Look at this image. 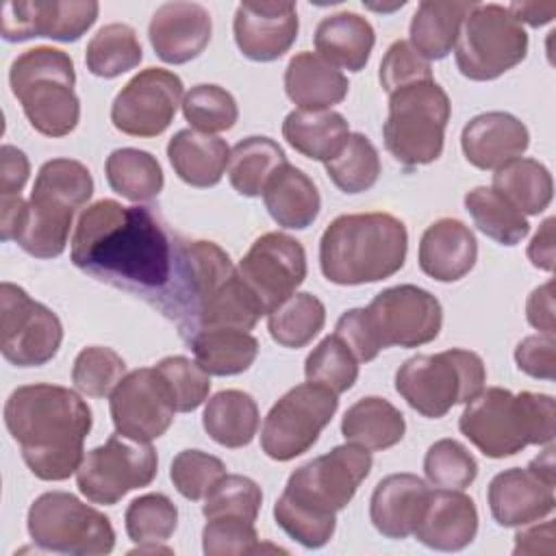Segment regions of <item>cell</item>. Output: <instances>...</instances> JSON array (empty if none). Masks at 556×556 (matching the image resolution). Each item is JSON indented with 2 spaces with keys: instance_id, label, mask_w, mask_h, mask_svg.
<instances>
[{
  "instance_id": "cell-1",
  "label": "cell",
  "mask_w": 556,
  "mask_h": 556,
  "mask_svg": "<svg viewBox=\"0 0 556 556\" xmlns=\"http://www.w3.org/2000/svg\"><path fill=\"white\" fill-rule=\"evenodd\" d=\"M178 243L146 206L98 200L87 206L72 235V263L111 285L163 302L176 269Z\"/></svg>"
},
{
  "instance_id": "cell-2",
  "label": "cell",
  "mask_w": 556,
  "mask_h": 556,
  "mask_svg": "<svg viewBox=\"0 0 556 556\" xmlns=\"http://www.w3.org/2000/svg\"><path fill=\"white\" fill-rule=\"evenodd\" d=\"M91 408L67 387L24 384L4 404V424L39 480H67L83 463Z\"/></svg>"
},
{
  "instance_id": "cell-3",
  "label": "cell",
  "mask_w": 556,
  "mask_h": 556,
  "mask_svg": "<svg viewBox=\"0 0 556 556\" xmlns=\"http://www.w3.org/2000/svg\"><path fill=\"white\" fill-rule=\"evenodd\" d=\"M369 471V450L354 443L300 465L274 504L276 523L300 545L324 547L334 534L337 513L350 504Z\"/></svg>"
},
{
  "instance_id": "cell-4",
  "label": "cell",
  "mask_w": 556,
  "mask_h": 556,
  "mask_svg": "<svg viewBox=\"0 0 556 556\" xmlns=\"http://www.w3.org/2000/svg\"><path fill=\"white\" fill-rule=\"evenodd\" d=\"M406 250V226L391 213H350L324 230L319 267L334 285H367L400 271Z\"/></svg>"
},
{
  "instance_id": "cell-5",
  "label": "cell",
  "mask_w": 556,
  "mask_h": 556,
  "mask_svg": "<svg viewBox=\"0 0 556 556\" xmlns=\"http://www.w3.org/2000/svg\"><path fill=\"white\" fill-rule=\"evenodd\" d=\"M554 421L552 395L489 387L467 402L458 428L484 456L506 458L526 445L552 443Z\"/></svg>"
},
{
  "instance_id": "cell-6",
  "label": "cell",
  "mask_w": 556,
  "mask_h": 556,
  "mask_svg": "<svg viewBox=\"0 0 556 556\" xmlns=\"http://www.w3.org/2000/svg\"><path fill=\"white\" fill-rule=\"evenodd\" d=\"M74 83L72 56L50 46L22 52L9 70L13 96L22 102L30 126L46 137H65L76 128L80 102Z\"/></svg>"
},
{
  "instance_id": "cell-7",
  "label": "cell",
  "mask_w": 556,
  "mask_h": 556,
  "mask_svg": "<svg viewBox=\"0 0 556 556\" xmlns=\"http://www.w3.org/2000/svg\"><path fill=\"white\" fill-rule=\"evenodd\" d=\"M484 382L482 358L460 348L410 356L395 371V391L410 408L430 419H439L456 404L473 400Z\"/></svg>"
},
{
  "instance_id": "cell-8",
  "label": "cell",
  "mask_w": 556,
  "mask_h": 556,
  "mask_svg": "<svg viewBox=\"0 0 556 556\" xmlns=\"http://www.w3.org/2000/svg\"><path fill=\"white\" fill-rule=\"evenodd\" d=\"M450 111V98L434 80L413 83L393 91L382 126L384 148L404 167L437 161L443 152Z\"/></svg>"
},
{
  "instance_id": "cell-9",
  "label": "cell",
  "mask_w": 556,
  "mask_h": 556,
  "mask_svg": "<svg viewBox=\"0 0 556 556\" xmlns=\"http://www.w3.org/2000/svg\"><path fill=\"white\" fill-rule=\"evenodd\" d=\"M26 528L33 543L59 554L102 556L115 545L109 517L65 491L39 495L28 508Z\"/></svg>"
},
{
  "instance_id": "cell-10",
  "label": "cell",
  "mask_w": 556,
  "mask_h": 556,
  "mask_svg": "<svg viewBox=\"0 0 556 556\" xmlns=\"http://www.w3.org/2000/svg\"><path fill=\"white\" fill-rule=\"evenodd\" d=\"M528 35L502 4L469 11L454 46L456 67L469 80H493L526 59Z\"/></svg>"
},
{
  "instance_id": "cell-11",
  "label": "cell",
  "mask_w": 556,
  "mask_h": 556,
  "mask_svg": "<svg viewBox=\"0 0 556 556\" xmlns=\"http://www.w3.org/2000/svg\"><path fill=\"white\" fill-rule=\"evenodd\" d=\"M339 408L332 391L304 382L289 389L267 413L261 447L274 460H291L308 452Z\"/></svg>"
},
{
  "instance_id": "cell-12",
  "label": "cell",
  "mask_w": 556,
  "mask_h": 556,
  "mask_svg": "<svg viewBox=\"0 0 556 556\" xmlns=\"http://www.w3.org/2000/svg\"><path fill=\"white\" fill-rule=\"evenodd\" d=\"M156 467L159 458L150 443L115 432L104 445L87 452L76 471V484L89 502L113 506L128 491L148 486Z\"/></svg>"
},
{
  "instance_id": "cell-13",
  "label": "cell",
  "mask_w": 556,
  "mask_h": 556,
  "mask_svg": "<svg viewBox=\"0 0 556 556\" xmlns=\"http://www.w3.org/2000/svg\"><path fill=\"white\" fill-rule=\"evenodd\" d=\"M235 271L230 256L217 243L204 239L178 241L174 278L159 306L178 319L185 337Z\"/></svg>"
},
{
  "instance_id": "cell-14",
  "label": "cell",
  "mask_w": 556,
  "mask_h": 556,
  "mask_svg": "<svg viewBox=\"0 0 556 556\" xmlns=\"http://www.w3.org/2000/svg\"><path fill=\"white\" fill-rule=\"evenodd\" d=\"M63 341L61 319L13 282L0 285V350L15 367L52 361Z\"/></svg>"
},
{
  "instance_id": "cell-15",
  "label": "cell",
  "mask_w": 556,
  "mask_h": 556,
  "mask_svg": "<svg viewBox=\"0 0 556 556\" xmlns=\"http://www.w3.org/2000/svg\"><path fill=\"white\" fill-rule=\"evenodd\" d=\"M237 274L269 315L304 282L306 252L298 239L285 232H265L239 261Z\"/></svg>"
},
{
  "instance_id": "cell-16",
  "label": "cell",
  "mask_w": 556,
  "mask_h": 556,
  "mask_svg": "<svg viewBox=\"0 0 556 556\" xmlns=\"http://www.w3.org/2000/svg\"><path fill=\"white\" fill-rule=\"evenodd\" d=\"M380 348H417L437 339L443 311L439 300L415 285H397L380 291L365 308Z\"/></svg>"
},
{
  "instance_id": "cell-17",
  "label": "cell",
  "mask_w": 556,
  "mask_h": 556,
  "mask_svg": "<svg viewBox=\"0 0 556 556\" xmlns=\"http://www.w3.org/2000/svg\"><path fill=\"white\" fill-rule=\"evenodd\" d=\"M180 100V76L163 67H148L135 74L115 96L111 122L124 135L156 137L172 124Z\"/></svg>"
},
{
  "instance_id": "cell-18",
  "label": "cell",
  "mask_w": 556,
  "mask_h": 556,
  "mask_svg": "<svg viewBox=\"0 0 556 556\" xmlns=\"http://www.w3.org/2000/svg\"><path fill=\"white\" fill-rule=\"evenodd\" d=\"M109 408L115 430L143 443L163 437L176 413L172 393L156 367L126 374L111 393Z\"/></svg>"
},
{
  "instance_id": "cell-19",
  "label": "cell",
  "mask_w": 556,
  "mask_h": 556,
  "mask_svg": "<svg viewBox=\"0 0 556 556\" xmlns=\"http://www.w3.org/2000/svg\"><path fill=\"white\" fill-rule=\"evenodd\" d=\"M93 0H35L7 2L0 35L7 41L48 37L54 41H78L98 20Z\"/></svg>"
},
{
  "instance_id": "cell-20",
  "label": "cell",
  "mask_w": 556,
  "mask_h": 556,
  "mask_svg": "<svg viewBox=\"0 0 556 556\" xmlns=\"http://www.w3.org/2000/svg\"><path fill=\"white\" fill-rule=\"evenodd\" d=\"M298 11L293 2H241L235 11V41L250 61H276L298 37Z\"/></svg>"
},
{
  "instance_id": "cell-21",
  "label": "cell",
  "mask_w": 556,
  "mask_h": 556,
  "mask_svg": "<svg viewBox=\"0 0 556 556\" xmlns=\"http://www.w3.org/2000/svg\"><path fill=\"white\" fill-rule=\"evenodd\" d=\"M211 13L198 2L185 0L161 4L148 26V37L156 56L172 65L200 56L211 41Z\"/></svg>"
},
{
  "instance_id": "cell-22",
  "label": "cell",
  "mask_w": 556,
  "mask_h": 556,
  "mask_svg": "<svg viewBox=\"0 0 556 556\" xmlns=\"http://www.w3.org/2000/svg\"><path fill=\"white\" fill-rule=\"evenodd\" d=\"M554 484L530 467L500 471L486 493L493 519L504 528H517L547 517L556 504Z\"/></svg>"
},
{
  "instance_id": "cell-23",
  "label": "cell",
  "mask_w": 556,
  "mask_h": 556,
  "mask_svg": "<svg viewBox=\"0 0 556 556\" xmlns=\"http://www.w3.org/2000/svg\"><path fill=\"white\" fill-rule=\"evenodd\" d=\"M530 146L526 124L504 111H489L471 117L460 135L465 159L478 169H500L521 159Z\"/></svg>"
},
{
  "instance_id": "cell-24",
  "label": "cell",
  "mask_w": 556,
  "mask_h": 556,
  "mask_svg": "<svg viewBox=\"0 0 556 556\" xmlns=\"http://www.w3.org/2000/svg\"><path fill=\"white\" fill-rule=\"evenodd\" d=\"M478 532V510L469 495L456 489H434L415 528L419 543L441 552L467 547Z\"/></svg>"
},
{
  "instance_id": "cell-25",
  "label": "cell",
  "mask_w": 556,
  "mask_h": 556,
  "mask_svg": "<svg viewBox=\"0 0 556 556\" xmlns=\"http://www.w3.org/2000/svg\"><path fill=\"white\" fill-rule=\"evenodd\" d=\"M417 258L426 276L439 282H456L473 269L478 241L460 219L441 217L424 230Z\"/></svg>"
},
{
  "instance_id": "cell-26",
  "label": "cell",
  "mask_w": 556,
  "mask_h": 556,
  "mask_svg": "<svg viewBox=\"0 0 556 556\" xmlns=\"http://www.w3.org/2000/svg\"><path fill=\"white\" fill-rule=\"evenodd\" d=\"M430 489L415 473L382 478L369 500V519L387 539H406L415 532Z\"/></svg>"
},
{
  "instance_id": "cell-27",
  "label": "cell",
  "mask_w": 556,
  "mask_h": 556,
  "mask_svg": "<svg viewBox=\"0 0 556 556\" xmlns=\"http://www.w3.org/2000/svg\"><path fill=\"white\" fill-rule=\"evenodd\" d=\"M265 208L282 228H308L321 208V198L315 182L289 161L282 163L263 189Z\"/></svg>"
},
{
  "instance_id": "cell-28",
  "label": "cell",
  "mask_w": 556,
  "mask_h": 556,
  "mask_svg": "<svg viewBox=\"0 0 556 556\" xmlns=\"http://www.w3.org/2000/svg\"><path fill=\"white\" fill-rule=\"evenodd\" d=\"M167 159L180 180L204 189L222 180L230 161V148L215 135L182 128L169 139Z\"/></svg>"
},
{
  "instance_id": "cell-29",
  "label": "cell",
  "mask_w": 556,
  "mask_h": 556,
  "mask_svg": "<svg viewBox=\"0 0 556 556\" xmlns=\"http://www.w3.org/2000/svg\"><path fill=\"white\" fill-rule=\"evenodd\" d=\"M350 83L341 70L324 61L317 52H300L291 56L285 70V91L300 109H330L343 102Z\"/></svg>"
},
{
  "instance_id": "cell-30",
  "label": "cell",
  "mask_w": 556,
  "mask_h": 556,
  "mask_svg": "<svg viewBox=\"0 0 556 556\" xmlns=\"http://www.w3.org/2000/svg\"><path fill=\"white\" fill-rule=\"evenodd\" d=\"M374 43V26L352 11L328 15L315 28L317 54L330 65L348 72H361L367 65Z\"/></svg>"
},
{
  "instance_id": "cell-31",
  "label": "cell",
  "mask_w": 556,
  "mask_h": 556,
  "mask_svg": "<svg viewBox=\"0 0 556 556\" xmlns=\"http://www.w3.org/2000/svg\"><path fill=\"white\" fill-rule=\"evenodd\" d=\"M282 137L302 156L328 163L345 146L350 126L332 109H295L282 122Z\"/></svg>"
},
{
  "instance_id": "cell-32",
  "label": "cell",
  "mask_w": 556,
  "mask_h": 556,
  "mask_svg": "<svg viewBox=\"0 0 556 556\" xmlns=\"http://www.w3.org/2000/svg\"><path fill=\"white\" fill-rule=\"evenodd\" d=\"M476 2L424 0L410 20V46L426 59H445L460 35V26Z\"/></svg>"
},
{
  "instance_id": "cell-33",
  "label": "cell",
  "mask_w": 556,
  "mask_h": 556,
  "mask_svg": "<svg viewBox=\"0 0 556 556\" xmlns=\"http://www.w3.org/2000/svg\"><path fill=\"white\" fill-rule=\"evenodd\" d=\"M404 432V415L389 400L378 395L361 397L345 410L341 419L343 439L369 452L393 447L402 441Z\"/></svg>"
},
{
  "instance_id": "cell-34",
  "label": "cell",
  "mask_w": 556,
  "mask_h": 556,
  "mask_svg": "<svg viewBox=\"0 0 556 556\" xmlns=\"http://www.w3.org/2000/svg\"><path fill=\"white\" fill-rule=\"evenodd\" d=\"M74 211L76 208L70 204H63L50 195L30 193L28 215L17 237V245L35 258L59 256L67 245Z\"/></svg>"
},
{
  "instance_id": "cell-35",
  "label": "cell",
  "mask_w": 556,
  "mask_h": 556,
  "mask_svg": "<svg viewBox=\"0 0 556 556\" xmlns=\"http://www.w3.org/2000/svg\"><path fill=\"white\" fill-rule=\"evenodd\" d=\"M195 363L213 376H237L250 369L258 341L241 328H204L189 337Z\"/></svg>"
},
{
  "instance_id": "cell-36",
  "label": "cell",
  "mask_w": 556,
  "mask_h": 556,
  "mask_svg": "<svg viewBox=\"0 0 556 556\" xmlns=\"http://www.w3.org/2000/svg\"><path fill=\"white\" fill-rule=\"evenodd\" d=\"M202 426L215 443L224 447H243L258 430V406L245 391H219L206 402Z\"/></svg>"
},
{
  "instance_id": "cell-37",
  "label": "cell",
  "mask_w": 556,
  "mask_h": 556,
  "mask_svg": "<svg viewBox=\"0 0 556 556\" xmlns=\"http://www.w3.org/2000/svg\"><path fill=\"white\" fill-rule=\"evenodd\" d=\"M493 189L504 195L519 213H543L554 193L549 169L534 159H515L493 174Z\"/></svg>"
},
{
  "instance_id": "cell-38",
  "label": "cell",
  "mask_w": 556,
  "mask_h": 556,
  "mask_svg": "<svg viewBox=\"0 0 556 556\" xmlns=\"http://www.w3.org/2000/svg\"><path fill=\"white\" fill-rule=\"evenodd\" d=\"M282 163H287V156L274 139L252 135L230 150L228 180L237 193L256 198Z\"/></svg>"
},
{
  "instance_id": "cell-39",
  "label": "cell",
  "mask_w": 556,
  "mask_h": 556,
  "mask_svg": "<svg viewBox=\"0 0 556 556\" xmlns=\"http://www.w3.org/2000/svg\"><path fill=\"white\" fill-rule=\"evenodd\" d=\"M104 172L109 187L132 202H148L163 189V169L159 161L146 150H113L106 159Z\"/></svg>"
},
{
  "instance_id": "cell-40",
  "label": "cell",
  "mask_w": 556,
  "mask_h": 556,
  "mask_svg": "<svg viewBox=\"0 0 556 556\" xmlns=\"http://www.w3.org/2000/svg\"><path fill=\"white\" fill-rule=\"evenodd\" d=\"M326 321V308L313 293H293L267 315V330L271 339L289 350L308 345Z\"/></svg>"
},
{
  "instance_id": "cell-41",
  "label": "cell",
  "mask_w": 556,
  "mask_h": 556,
  "mask_svg": "<svg viewBox=\"0 0 556 556\" xmlns=\"http://www.w3.org/2000/svg\"><path fill=\"white\" fill-rule=\"evenodd\" d=\"M143 59L141 43L132 26L113 22L102 26L85 50L87 70L100 78H115L135 70Z\"/></svg>"
},
{
  "instance_id": "cell-42",
  "label": "cell",
  "mask_w": 556,
  "mask_h": 556,
  "mask_svg": "<svg viewBox=\"0 0 556 556\" xmlns=\"http://www.w3.org/2000/svg\"><path fill=\"white\" fill-rule=\"evenodd\" d=\"M465 208L478 230L502 245H517L530 232V224L523 213H519L493 187H473L467 191Z\"/></svg>"
},
{
  "instance_id": "cell-43",
  "label": "cell",
  "mask_w": 556,
  "mask_h": 556,
  "mask_svg": "<svg viewBox=\"0 0 556 556\" xmlns=\"http://www.w3.org/2000/svg\"><path fill=\"white\" fill-rule=\"evenodd\" d=\"M326 174L343 193L367 191L380 176L376 146L363 132H352L341 152L326 163Z\"/></svg>"
},
{
  "instance_id": "cell-44",
  "label": "cell",
  "mask_w": 556,
  "mask_h": 556,
  "mask_svg": "<svg viewBox=\"0 0 556 556\" xmlns=\"http://www.w3.org/2000/svg\"><path fill=\"white\" fill-rule=\"evenodd\" d=\"M304 376L308 382L339 395L352 389V384L356 382L358 361L337 334H328L306 356Z\"/></svg>"
},
{
  "instance_id": "cell-45",
  "label": "cell",
  "mask_w": 556,
  "mask_h": 556,
  "mask_svg": "<svg viewBox=\"0 0 556 556\" xmlns=\"http://www.w3.org/2000/svg\"><path fill=\"white\" fill-rule=\"evenodd\" d=\"M124 526L137 545L143 543H163L167 541L178 526V508L163 493H146L135 497L126 513Z\"/></svg>"
},
{
  "instance_id": "cell-46",
  "label": "cell",
  "mask_w": 556,
  "mask_h": 556,
  "mask_svg": "<svg viewBox=\"0 0 556 556\" xmlns=\"http://www.w3.org/2000/svg\"><path fill=\"white\" fill-rule=\"evenodd\" d=\"M33 193L50 195L72 208H80L93 193V178L80 161L52 159L39 167Z\"/></svg>"
},
{
  "instance_id": "cell-47",
  "label": "cell",
  "mask_w": 556,
  "mask_h": 556,
  "mask_svg": "<svg viewBox=\"0 0 556 556\" xmlns=\"http://www.w3.org/2000/svg\"><path fill=\"white\" fill-rule=\"evenodd\" d=\"M126 374L124 358L104 345L83 348L72 367L74 387L89 397H106Z\"/></svg>"
},
{
  "instance_id": "cell-48",
  "label": "cell",
  "mask_w": 556,
  "mask_h": 556,
  "mask_svg": "<svg viewBox=\"0 0 556 556\" xmlns=\"http://www.w3.org/2000/svg\"><path fill=\"white\" fill-rule=\"evenodd\" d=\"M185 119L200 132H224L237 124L239 109L230 91L219 85H195L182 100Z\"/></svg>"
},
{
  "instance_id": "cell-49",
  "label": "cell",
  "mask_w": 556,
  "mask_h": 556,
  "mask_svg": "<svg viewBox=\"0 0 556 556\" xmlns=\"http://www.w3.org/2000/svg\"><path fill=\"white\" fill-rule=\"evenodd\" d=\"M424 473L432 486L463 491L476 480L478 463L463 443L439 439L426 452Z\"/></svg>"
},
{
  "instance_id": "cell-50",
  "label": "cell",
  "mask_w": 556,
  "mask_h": 556,
  "mask_svg": "<svg viewBox=\"0 0 556 556\" xmlns=\"http://www.w3.org/2000/svg\"><path fill=\"white\" fill-rule=\"evenodd\" d=\"M263 504L261 486L239 473H226L204 497L202 513L206 519L213 517H239L248 521H256Z\"/></svg>"
},
{
  "instance_id": "cell-51",
  "label": "cell",
  "mask_w": 556,
  "mask_h": 556,
  "mask_svg": "<svg viewBox=\"0 0 556 556\" xmlns=\"http://www.w3.org/2000/svg\"><path fill=\"white\" fill-rule=\"evenodd\" d=\"M226 476V465L202 450H182L174 456L169 478L176 491L187 500H204L208 491Z\"/></svg>"
},
{
  "instance_id": "cell-52",
  "label": "cell",
  "mask_w": 556,
  "mask_h": 556,
  "mask_svg": "<svg viewBox=\"0 0 556 556\" xmlns=\"http://www.w3.org/2000/svg\"><path fill=\"white\" fill-rule=\"evenodd\" d=\"M156 371L163 376L176 413L195 410L211 391V374H206L195 361L187 356H165L156 363Z\"/></svg>"
},
{
  "instance_id": "cell-53",
  "label": "cell",
  "mask_w": 556,
  "mask_h": 556,
  "mask_svg": "<svg viewBox=\"0 0 556 556\" xmlns=\"http://www.w3.org/2000/svg\"><path fill=\"white\" fill-rule=\"evenodd\" d=\"M269 549H280L265 545ZM258 543L254 521L239 517H213L206 519L202 530V549L206 556H239V554H258L265 549Z\"/></svg>"
},
{
  "instance_id": "cell-54",
  "label": "cell",
  "mask_w": 556,
  "mask_h": 556,
  "mask_svg": "<svg viewBox=\"0 0 556 556\" xmlns=\"http://www.w3.org/2000/svg\"><path fill=\"white\" fill-rule=\"evenodd\" d=\"M382 89L391 96L393 91L421 83V80H432V67L430 63L404 39H397L389 46L380 72H378Z\"/></svg>"
},
{
  "instance_id": "cell-55",
  "label": "cell",
  "mask_w": 556,
  "mask_h": 556,
  "mask_svg": "<svg viewBox=\"0 0 556 556\" xmlns=\"http://www.w3.org/2000/svg\"><path fill=\"white\" fill-rule=\"evenodd\" d=\"M334 334L350 348L358 363L374 361L382 350L365 308L345 311L334 326Z\"/></svg>"
},
{
  "instance_id": "cell-56",
  "label": "cell",
  "mask_w": 556,
  "mask_h": 556,
  "mask_svg": "<svg viewBox=\"0 0 556 556\" xmlns=\"http://www.w3.org/2000/svg\"><path fill=\"white\" fill-rule=\"evenodd\" d=\"M517 367L541 380H554L556 374V339L554 334H530L515 348Z\"/></svg>"
},
{
  "instance_id": "cell-57",
  "label": "cell",
  "mask_w": 556,
  "mask_h": 556,
  "mask_svg": "<svg viewBox=\"0 0 556 556\" xmlns=\"http://www.w3.org/2000/svg\"><path fill=\"white\" fill-rule=\"evenodd\" d=\"M28 156L20 148L4 143L0 150V195L20 193L28 180Z\"/></svg>"
},
{
  "instance_id": "cell-58",
  "label": "cell",
  "mask_w": 556,
  "mask_h": 556,
  "mask_svg": "<svg viewBox=\"0 0 556 556\" xmlns=\"http://www.w3.org/2000/svg\"><path fill=\"white\" fill-rule=\"evenodd\" d=\"M526 317L530 326H534L543 334H554V280L536 287L526 302Z\"/></svg>"
},
{
  "instance_id": "cell-59",
  "label": "cell",
  "mask_w": 556,
  "mask_h": 556,
  "mask_svg": "<svg viewBox=\"0 0 556 556\" xmlns=\"http://www.w3.org/2000/svg\"><path fill=\"white\" fill-rule=\"evenodd\" d=\"M28 215V202L20 193L0 198V239L17 241Z\"/></svg>"
},
{
  "instance_id": "cell-60",
  "label": "cell",
  "mask_w": 556,
  "mask_h": 556,
  "mask_svg": "<svg viewBox=\"0 0 556 556\" xmlns=\"http://www.w3.org/2000/svg\"><path fill=\"white\" fill-rule=\"evenodd\" d=\"M554 521L530 526L515 534V554H554Z\"/></svg>"
},
{
  "instance_id": "cell-61",
  "label": "cell",
  "mask_w": 556,
  "mask_h": 556,
  "mask_svg": "<svg viewBox=\"0 0 556 556\" xmlns=\"http://www.w3.org/2000/svg\"><path fill=\"white\" fill-rule=\"evenodd\" d=\"M554 217H547L536 235L532 237L530 245H528V258L534 267L543 269V271H552L554 269V261H556V248H554Z\"/></svg>"
},
{
  "instance_id": "cell-62",
  "label": "cell",
  "mask_w": 556,
  "mask_h": 556,
  "mask_svg": "<svg viewBox=\"0 0 556 556\" xmlns=\"http://www.w3.org/2000/svg\"><path fill=\"white\" fill-rule=\"evenodd\" d=\"M506 9L519 24L526 22L530 26H543L556 15V2H510Z\"/></svg>"
},
{
  "instance_id": "cell-63",
  "label": "cell",
  "mask_w": 556,
  "mask_h": 556,
  "mask_svg": "<svg viewBox=\"0 0 556 556\" xmlns=\"http://www.w3.org/2000/svg\"><path fill=\"white\" fill-rule=\"evenodd\" d=\"M534 473H539L541 478L549 480V482H556V476H554V447L549 445L545 452H541L530 465H528Z\"/></svg>"
}]
</instances>
